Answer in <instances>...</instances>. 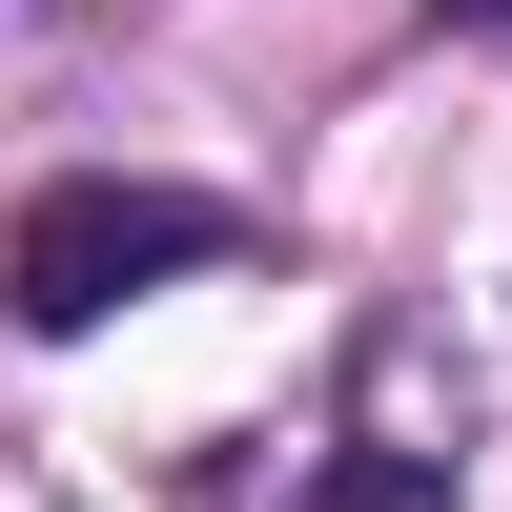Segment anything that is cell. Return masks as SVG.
I'll return each instance as SVG.
<instances>
[{"mask_svg":"<svg viewBox=\"0 0 512 512\" xmlns=\"http://www.w3.org/2000/svg\"><path fill=\"white\" fill-rule=\"evenodd\" d=\"M185 267H226V205L205 185H41L21 246H0V308L21 328H103V308H144Z\"/></svg>","mask_w":512,"mask_h":512,"instance_id":"1","label":"cell"},{"mask_svg":"<svg viewBox=\"0 0 512 512\" xmlns=\"http://www.w3.org/2000/svg\"><path fill=\"white\" fill-rule=\"evenodd\" d=\"M410 492H431V472H390V451H369V472H328L308 512H410Z\"/></svg>","mask_w":512,"mask_h":512,"instance_id":"2","label":"cell"},{"mask_svg":"<svg viewBox=\"0 0 512 512\" xmlns=\"http://www.w3.org/2000/svg\"><path fill=\"white\" fill-rule=\"evenodd\" d=\"M431 21H492V41H512V0H431Z\"/></svg>","mask_w":512,"mask_h":512,"instance_id":"3","label":"cell"}]
</instances>
